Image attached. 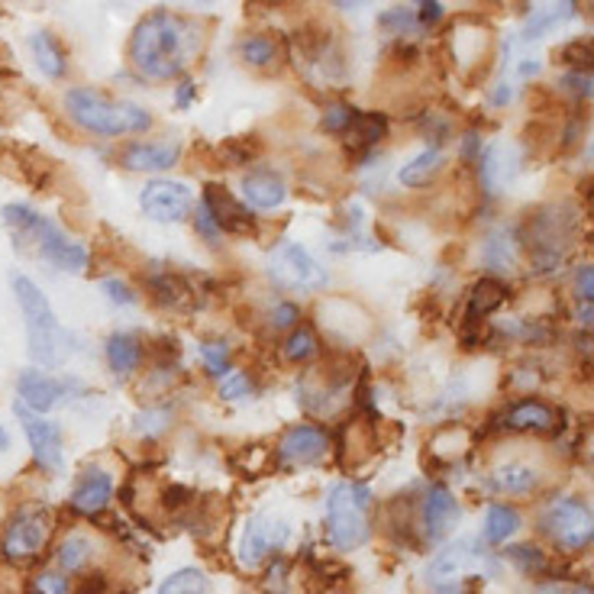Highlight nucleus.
Listing matches in <instances>:
<instances>
[{
	"label": "nucleus",
	"instance_id": "obj_1",
	"mask_svg": "<svg viewBox=\"0 0 594 594\" xmlns=\"http://www.w3.org/2000/svg\"><path fill=\"white\" fill-rule=\"evenodd\" d=\"M201 48V33L191 20L172 10L145 13L133 30L130 58L142 78L149 82H172L184 75L187 62Z\"/></svg>",
	"mask_w": 594,
	"mask_h": 594
},
{
	"label": "nucleus",
	"instance_id": "obj_2",
	"mask_svg": "<svg viewBox=\"0 0 594 594\" xmlns=\"http://www.w3.org/2000/svg\"><path fill=\"white\" fill-rule=\"evenodd\" d=\"M10 284H13V298H17V304L23 311V321H26V353H30V359L40 368H55L62 366L65 359H72L78 339H75V333H68L58 323L48 298L43 294V288L26 274H13Z\"/></svg>",
	"mask_w": 594,
	"mask_h": 594
},
{
	"label": "nucleus",
	"instance_id": "obj_3",
	"mask_svg": "<svg viewBox=\"0 0 594 594\" xmlns=\"http://www.w3.org/2000/svg\"><path fill=\"white\" fill-rule=\"evenodd\" d=\"M0 220L3 227L10 229L13 242L23 249V246H33L48 266L62 269V272L82 274L91 266V256H88V246H82L78 239H72L62 227H55L52 220H46L43 214H36L33 207L26 204H7L0 210Z\"/></svg>",
	"mask_w": 594,
	"mask_h": 594
},
{
	"label": "nucleus",
	"instance_id": "obj_4",
	"mask_svg": "<svg viewBox=\"0 0 594 594\" xmlns=\"http://www.w3.org/2000/svg\"><path fill=\"white\" fill-rule=\"evenodd\" d=\"M68 117L94 137H133L152 127V114L133 100H114L97 88H72L65 94Z\"/></svg>",
	"mask_w": 594,
	"mask_h": 594
},
{
	"label": "nucleus",
	"instance_id": "obj_5",
	"mask_svg": "<svg viewBox=\"0 0 594 594\" xmlns=\"http://www.w3.org/2000/svg\"><path fill=\"white\" fill-rule=\"evenodd\" d=\"M368 485L336 482L326 492V540L339 552H353L368 540Z\"/></svg>",
	"mask_w": 594,
	"mask_h": 594
},
{
	"label": "nucleus",
	"instance_id": "obj_6",
	"mask_svg": "<svg viewBox=\"0 0 594 594\" xmlns=\"http://www.w3.org/2000/svg\"><path fill=\"white\" fill-rule=\"evenodd\" d=\"M52 537V517L46 507L33 504V507H20L0 533V555L7 562H30L46 549Z\"/></svg>",
	"mask_w": 594,
	"mask_h": 594
},
{
	"label": "nucleus",
	"instance_id": "obj_7",
	"mask_svg": "<svg viewBox=\"0 0 594 594\" xmlns=\"http://www.w3.org/2000/svg\"><path fill=\"white\" fill-rule=\"evenodd\" d=\"M540 530L562 552H582L592 543V510L579 498H555L540 514Z\"/></svg>",
	"mask_w": 594,
	"mask_h": 594
},
{
	"label": "nucleus",
	"instance_id": "obj_8",
	"mask_svg": "<svg viewBox=\"0 0 594 594\" xmlns=\"http://www.w3.org/2000/svg\"><path fill=\"white\" fill-rule=\"evenodd\" d=\"M269 274L281 288L301 291V294H314V291H323L330 284L326 269L294 239H284L274 246L272 256H269Z\"/></svg>",
	"mask_w": 594,
	"mask_h": 594
},
{
	"label": "nucleus",
	"instance_id": "obj_9",
	"mask_svg": "<svg viewBox=\"0 0 594 594\" xmlns=\"http://www.w3.org/2000/svg\"><path fill=\"white\" fill-rule=\"evenodd\" d=\"M291 540V523L284 517H278L272 510H262L256 517H249L246 530H242V543H239V562L246 569H259L262 562H269L278 549Z\"/></svg>",
	"mask_w": 594,
	"mask_h": 594
},
{
	"label": "nucleus",
	"instance_id": "obj_10",
	"mask_svg": "<svg viewBox=\"0 0 594 594\" xmlns=\"http://www.w3.org/2000/svg\"><path fill=\"white\" fill-rule=\"evenodd\" d=\"M13 413L30 440V450H33V462L43 468V472H62L65 468V446H62V430L58 423L46 420L43 413L30 411L26 404H13Z\"/></svg>",
	"mask_w": 594,
	"mask_h": 594
},
{
	"label": "nucleus",
	"instance_id": "obj_11",
	"mask_svg": "<svg viewBox=\"0 0 594 594\" xmlns=\"http://www.w3.org/2000/svg\"><path fill=\"white\" fill-rule=\"evenodd\" d=\"M139 207L155 224H179V220H184L191 214L194 194H191L187 184L172 182V179H155V182H149L142 187Z\"/></svg>",
	"mask_w": 594,
	"mask_h": 594
},
{
	"label": "nucleus",
	"instance_id": "obj_12",
	"mask_svg": "<svg viewBox=\"0 0 594 594\" xmlns=\"http://www.w3.org/2000/svg\"><path fill=\"white\" fill-rule=\"evenodd\" d=\"M201 207L207 210V217L217 224L220 233H233V236H256L259 233L256 214L236 194H229L224 184H207Z\"/></svg>",
	"mask_w": 594,
	"mask_h": 594
},
{
	"label": "nucleus",
	"instance_id": "obj_13",
	"mask_svg": "<svg viewBox=\"0 0 594 594\" xmlns=\"http://www.w3.org/2000/svg\"><path fill=\"white\" fill-rule=\"evenodd\" d=\"M82 385L78 381H68V378H52L43 371H23L20 381H17V395H20V404H26L30 411L46 413L58 404H65L72 395H78Z\"/></svg>",
	"mask_w": 594,
	"mask_h": 594
},
{
	"label": "nucleus",
	"instance_id": "obj_14",
	"mask_svg": "<svg viewBox=\"0 0 594 594\" xmlns=\"http://www.w3.org/2000/svg\"><path fill=\"white\" fill-rule=\"evenodd\" d=\"M326 453H330V433L317 423L291 426L278 443V458L284 465H314V462H323Z\"/></svg>",
	"mask_w": 594,
	"mask_h": 594
},
{
	"label": "nucleus",
	"instance_id": "obj_15",
	"mask_svg": "<svg viewBox=\"0 0 594 594\" xmlns=\"http://www.w3.org/2000/svg\"><path fill=\"white\" fill-rule=\"evenodd\" d=\"M498 430H533V433H559L565 426V413L555 411L543 401H517L507 411L498 413Z\"/></svg>",
	"mask_w": 594,
	"mask_h": 594
},
{
	"label": "nucleus",
	"instance_id": "obj_16",
	"mask_svg": "<svg viewBox=\"0 0 594 594\" xmlns=\"http://www.w3.org/2000/svg\"><path fill=\"white\" fill-rule=\"evenodd\" d=\"M485 555L478 552V547L472 540H458L453 547H446L440 555H433L423 569L426 585H443V582H462V572L472 569L475 562H482Z\"/></svg>",
	"mask_w": 594,
	"mask_h": 594
},
{
	"label": "nucleus",
	"instance_id": "obj_17",
	"mask_svg": "<svg viewBox=\"0 0 594 594\" xmlns=\"http://www.w3.org/2000/svg\"><path fill=\"white\" fill-rule=\"evenodd\" d=\"M458 517H462V507H458L456 495H453L446 485H433V488L426 492V501H423V527H426V537H430V540H446L458 527Z\"/></svg>",
	"mask_w": 594,
	"mask_h": 594
},
{
	"label": "nucleus",
	"instance_id": "obj_18",
	"mask_svg": "<svg viewBox=\"0 0 594 594\" xmlns=\"http://www.w3.org/2000/svg\"><path fill=\"white\" fill-rule=\"evenodd\" d=\"M182 159V145L175 142H130L120 152V165L130 172H165Z\"/></svg>",
	"mask_w": 594,
	"mask_h": 594
},
{
	"label": "nucleus",
	"instance_id": "obj_19",
	"mask_svg": "<svg viewBox=\"0 0 594 594\" xmlns=\"http://www.w3.org/2000/svg\"><path fill=\"white\" fill-rule=\"evenodd\" d=\"M242 201L249 210H274L288 201V182L272 169H256L242 179Z\"/></svg>",
	"mask_w": 594,
	"mask_h": 594
},
{
	"label": "nucleus",
	"instance_id": "obj_20",
	"mask_svg": "<svg viewBox=\"0 0 594 594\" xmlns=\"http://www.w3.org/2000/svg\"><path fill=\"white\" fill-rule=\"evenodd\" d=\"M453 58L458 68H475L492 55V43H488V30L478 20H462L450 40Z\"/></svg>",
	"mask_w": 594,
	"mask_h": 594
},
{
	"label": "nucleus",
	"instance_id": "obj_21",
	"mask_svg": "<svg viewBox=\"0 0 594 594\" xmlns=\"http://www.w3.org/2000/svg\"><path fill=\"white\" fill-rule=\"evenodd\" d=\"M543 482V472L530 462H504L488 475V488L495 495H530Z\"/></svg>",
	"mask_w": 594,
	"mask_h": 594
},
{
	"label": "nucleus",
	"instance_id": "obj_22",
	"mask_svg": "<svg viewBox=\"0 0 594 594\" xmlns=\"http://www.w3.org/2000/svg\"><path fill=\"white\" fill-rule=\"evenodd\" d=\"M110 495H114V475L107 472V468H88L85 475H82V482H78V488H75V495H72V507L78 510V514H97V510H104L107 504H110Z\"/></svg>",
	"mask_w": 594,
	"mask_h": 594
},
{
	"label": "nucleus",
	"instance_id": "obj_23",
	"mask_svg": "<svg viewBox=\"0 0 594 594\" xmlns=\"http://www.w3.org/2000/svg\"><path fill=\"white\" fill-rule=\"evenodd\" d=\"M482 256H485V269L498 274H510L517 269V259H520V246H517V236L510 227H495L485 236V246H482Z\"/></svg>",
	"mask_w": 594,
	"mask_h": 594
},
{
	"label": "nucleus",
	"instance_id": "obj_24",
	"mask_svg": "<svg viewBox=\"0 0 594 594\" xmlns=\"http://www.w3.org/2000/svg\"><path fill=\"white\" fill-rule=\"evenodd\" d=\"M504 298H507V288H504L498 278H492V274L478 278L472 284V291H468V317H465V323L478 326L482 317H488V314H495L501 307Z\"/></svg>",
	"mask_w": 594,
	"mask_h": 594
},
{
	"label": "nucleus",
	"instance_id": "obj_25",
	"mask_svg": "<svg viewBox=\"0 0 594 594\" xmlns=\"http://www.w3.org/2000/svg\"><path fill=\"white\" fill-rule=\"evenodd\" d=\"M388 133V117L385 114H356L353 127L343 133L346 152H368L371 145H378Z\"/></svg>",
	"mask_w": 594,
	"mask_h": 594
},
{
	"label": "nucleus",
	"instance_id": "obj_26",
	"mask_svg": "<svg viewBox=\"0 0 594 594\" xmlns=\"http://www.w3.org/2000/svg\"><path fill=\"white\" fill-rule=\"evenodd\" d=\"M30 48H33V58H36V65H40V72H43L46 78H65L68 62H65V48H62L55 33L36 30V33L30 36Z\"/></svg>",
	"mask_w": 594,
	"mask_h": 594
},
{
	"label": "nucleus",
	"instance_id": "obj_27",
	"mask_svg": "<svg viewBox=\"0 0 594 594\" xmlns=\"http://www.w3.org/2000/svg\"><path fill=\"white\" fill-rule=\"evenodd\" d=\"M443 165H446V152L440 145H430L420 155H413L411 162L398 172V182L404 187H423L443 172Z\"/></svg>",
	"mask_w": 594,
	"mask_h": 594
},
{
	"label": "nucleus",
	"instance_id": "obj_28",
	"mask_svg": "<svg viewBox=\"0 0 594 594\" xmlns=\"http://www.w3.org/2000/svg\"><path fill=\"white\" fill-rule=\"evenodd\" d=\"M107 363L117 375H133L142 366V343L130 333H114L107 339Z\"/></svg>",
	"mask_w": 594,
	"mask_h": 594
},
{
	"label": "nucleus",
	"instance_id": "obj_29",
	"mask_svg": "<svg viewBox=\"0 0 594 594\" xmlns=\"http://www.w3.org/2000/svg\"><path fill=\"white\" fill-rule=\"evenodd\" d=\"M520 530V514L507 504H492L485 514V540L492 547H498L504 540H510Z\"/></svg>",
	"mask_w": 594,
	"mask_h": 594
},
{
	"label": "nucleus",
	"instance_id": "obj_30",
	"mask_svg": "<svg viewBox=\"0 0 594 594\" xmlns=\"http://www.w3.org/2000/svg\"><path fill=\"white\" fill-rule=\"evenodd\" d=\"M504 159H507V149H501V145H488V149H485V159H482V182H485V187H488L492 194L501 191L504 184L517 175V165H514V162H504Z\"/></svg>",
	"mask_w": 594,
	"mask_h": 594
},
{
	"label": "nucleus",
	"instance_id": "obj_31",
	"mask_svg": "<svg viewBox=\"0 0 594 594\" xmlns=\"http://www.w3.org/2000/svg\"><path fill=\"white\" fill-rule=\"evenodd\" d=\"M575 3H562V7H552V10H540V13H530L527 26H523V43H537L543 33H552L555 26H562L565 20H575Z\"/></svg>",
	"mask_w": 594,
	"mask_h": 594
},
{
	"label": "nucleus",
	"instance_id": "obj_32",
	"mask_svg": "<svg viewBox=\"0 0 594 594\" xmlns=\"http://www.w3.org/2000/svg\"><path fill=\"white\" fill-rule=\"evenodd\" d=\"M94 555V543L88 537H82V533H72L68 540H62V547H58V565L65 569V572H82L88 562H91Z\"/></svg>",
	"mask_w": 594,
	"mask_h": 594
},
{
	"label": "nucleus",
	"instance_id": "obj_33",
	"mask_svg": "<svg viewBox=\"0 0 594 594\" xmlns=\"http://www.w3.org/2000/svg\"><path fill=\"white\" fill-rule=\"evenodd\" d=\"M284 359L288 363H311L314 356H317V333L311 330V326H298L288 339H284Z\"/></svg>",
	"mask_w": 594,
	"mask_h": 594
},
{
	"label": "nucleus",
	"instance_id": "obj_34",
	"mask_svg": "<svg viewBox=\"0 0 594 594\" xmlns=\"http://www.w3.org/2000/svg\"><path fill=\"white\" fill-rule=\"evenodd\" d=\"M239 55H242V62H246L249 68H266V65H274V58H278V46H274L272 36L256 33V36H246V40H242Z\"/></svg>",
	"mask_w": 594,
	"mask_h": 594
},
{
	"label": "nucleus",
	"instance_id": "obj_35",
	"mask_svg": "<svg viewBox=\"0 0 594 594\" xmlns=\"http://www.w3.org/2000/svg\"><path fill=\"white\" fill-rule=\"evenodd\" d=\"M145 284L155 294V301H162L169 307H182L187 301V288L182 284V278H175V274H145Z\"/></svg>",
	"mask_w": 594,
	"mask_h": 594
},
{
	"label": "nucleus",
	"instance_id": "obj_36",
	"mask_svg": "<svg viewBox=\"0 0 594 594\" xmlns=\"http://www.w3.org/2000/svg\"><path fill=\"white\" fill-rule=\"evenodd\" d=\"M155 594H207V575L201 569H179Z\"/></svg>",
	"mask_w": 594,
	"mask_h": 594
},
{
	"label": "nucleus",
	"instance_id": "obj_37",
	"mask_svg": "<svg viewBox=\"0 0 594 594\" xmlns=\"http://www.w3.org/2000/svg\"><path fill=\"white\" fill-rule=\"evenodd\" d=\"M559 58L565 65H572V72H588L594 62V48L588 36H579V40H569L565 46L559 48Z\"/></svg>",
	"mask_w": 594,
	"mask_h": 594
},
{
	"label": "nucleus",
	"instance_id": "obj_38",
	"mask_svg": "<svg viewBox=\"0 0 594 594\" xmlns=\"http://www.w3.org/2000/svg\"><path fill=\"white\" fill-rule=\"evenodd\" d=\"M259 152H262V145L259 142H246V139H227L220 145V159L227 165H249V162H256Z\"/></svg>",
	"mask_w": 594,
	"mask_h": 594
},
{
	"label": "nucleus",
	"instance_id": "obj_39",
	"mask_svg": "<svg viewBox=\"0 0 594 594\" xmlns=\"http://www.w3.org/2000/svg\"><path fill=\"white\" fill-rule=\"evenodd\" d=\"M507 559H510L520 572H527V575H537V572L547 569V552L540 547H514L507 552Z\"/></svg>",
	"mask_w": 594,
	"mask_h": 594
},
{
	"label": "nucleus",
	"instance_id": "obj_40",
	"mask_svg": "<svg viewBox=\"0 0 594 594\" xmlns=\"http://www.w3.org/2000/svg\"><path fill=\"white\" fill-rule=\"evenodd\" d=\"M381 26L391 30V33H398V36H408L413 30H420V20H417V13L408 10V7H395V10H385V13H381Z\"/></svg>",
	"mask_w": 594,
	"mask_h": 594
},
{
	"label": "nucleus",
	"instance_id": "obj_41",
	"mask_svg": "<svg viewBox=\"0 0 594 594\" xmlns=\"http://www.w3.org/2000/svg\"><path fill=\"white\" fill-rule=\"evenodd\" d=\"M356 120V110L349 104H330L326 107V117H323V130L330 133H346Z\"/></svg>",
	"mask_w": 594,
	"mask_h": 594
},
{
	"label": "nucleus",
	"instance_id": "obj_42",
	"mask_svg": "<svg viewBox=\"0 0 594 594\" xmlns=\"http://www.w3.org/2000/svg\"><path fill=\"white\" fill-rule=\"evenodd\" d=\"M252 395V381L246 371H227L224 375V385H220V398L224 401H242Z\"/></svg>",
	"mask_w": 594,
	"mask_h": 594
},
{
	"label": "nucleus",
	"instance_id": "obj_43",
	"mask_svg": "<svg viewBox=\"0 0 594 594\" xmlns=\"http://www.w3.org/2000/svg\"><path fill=\"white\" fill-rule=\"evenodd\" d=\"M201 356H204V366L210 368V375H227L229 371V346L227 343H204L201 346Z\"/></svg>",
	"mask_w": 594,
	"mask_h": 594
},
{
	"label": "nucleus",
	"instance_id": "obj_44",
	"mask_svg": "<svg viewBox=\"0 0 594 594\" xmlns=\"http://www.w3.org/2000/svg\"><path fill=\"white\" fill-rule=\"evenodd\" d=\"M100 291H104V298H107L110 304H117V307H130V304L137 301L133 288H130L127 281H120V278H104V281H100Z\"/></svg>",
	"mask_w": 594,
	"mask_h": 594
},
{
	"label": "nucleus",
	"instance_id": "obj_45",
	"mask_svg": "<svg viewBox=\"0 0 594 594\" xmlns=\"http://www.w3.org/2000/svg\"><path fill=\"white\" fill-rule=\"evenodd\" d=\"M436 443H440V453H436V456H458V453H465L468 436H465V430H458V426H443V430L436 433Z\"/></svg>",
	"mask_w": 594,
	"mask_h": 594
},
{
	"label": "nucleus",
	"instance_id": "obj_46",
	"mask_svg": "<svg viewBox=\"0 0 594 594\" xmlns=\"http://www.w3.org/2000/svg\"><path fill=\"white\" fill-rule=\"evenodd\" d=\"M559 88L565 94H572V97H579V100H585L592 94V72H565Z\"/></svg>",
	"mask_w": 594,
	"mask_h": 594
},
{
	"label": "nucleus",
	"instance_id": "obj_47",
	"mask_svg": "<svg viewBox=\"0 0 594 594\" xmlns=\"http://www.w3.org/2000/svg\"><path fill=\"white\" fill-rule=\"evenodd\" d=\"M165 423H169V413L165 411H149L133 417V430L137 433H159V430H165Z\"/></svg>",
	"mask_w": 594,
	"mask_h": 594
},
{
	"label": "nucleus",
	"instance_id": "obj_48",
	"mask_svg": "<svg viewBox=\"0 0 594 594\" xmlns=\"http://www.w3.org/2000/svg\"><path fill=\"white\" fill-rule=\"evenodd\" d=\"M33 592L36 594H68V582H65V575H58V572H43V575L33 582Z\"/></svg>",
	"mask_w": 594,
	"mask_h": 594
},
{
	"label": "nucleus",
	"instance_id": "obj_49",
	"mask_svg": "<svg viewBox=\"0 0 594 594\" xmlns=\"http://www.w3.org/2000/svg\"><path fill=\"white\" fill-rule=\"evenodd\" d=\"M197 233H201V239H204L207 246H220V242H224V233H220L217 224L207 217V210H204V207L197 210Z\"/></svg>",
	"mask_w": 594,
	"mask_h": 594
},
{
	"label": "nucleus",
	"instance_id": "obj_50",
	"mask_svg": "<svg viewBox=\"0 0 594 594\" xmlns=\"http://www.w3.org/2000/svg\"><path fill=\"white\" fill-rule=\"evenodd\" d=\"M575 291H579V301H582V304H592L594 288H592V266H588V262L575 269Z\"/></svg>",
	"mask_w": 594,
	"mask_h": 594
},
{
	"label": "nucleus",
	"instance_id": "obj_51",
	"mask_svg": "<svg viewBox=\"0 0 594 594\" xmlns=\"http://www.w3.org/2000/svg\"><path fill=\"white\" fill-rule=\"evenodd\" d=\"M272 326H278V330H291V326H298V307H294V304H288V301H281V304L272 311Z\"/></svg>",
	"mask_w": 594,
	"mask_h": 594
},
{
	"label": "nucleus",
	"instance_id": "obj_52",
	"mask_svg": "<svg viewBox=\"0 0 594 594\" xmlns=\"http://www.w3.org/2000/svg\"><path fill=\"white\" fill-rule=\"evenodd\" d=\"M413 13H417L420 23H436V20L446 17V7H443V3H433V0H423V3L413 7Z\"/></svg>",
	"mask_w": 594,
	"mask_h": 594
},
{
	"label": "nucleus",
	"instance_id": "obj_53",
	"mask_svg": "<svg viewBox=\"0 0 594 594\" xmlns=\"http://www.w3.org/2000/svg\"><path fill=\"white\" fill-rule=\"evenodd\" d=\"M187 501H191V492H187L184 485H169L165 495H162V504H165L169 510H182Z\"/></svg>",
	"mask_w": 594,
	"mask_h": 594
},
{
	"label": "nucleus",
	"instance_id": "obj_54",
	"mask_svg": "<svg viewBox=\"0 0 594 594\" xmlns=\"http://www.w3.org/2000/svg\"><path fill=\"white\" fill-rule=\"evenodd\" d=\"M482 152V137H478V130H468L465 137H462V159L468 162V159H475Z\"/></svg>",
	"mask_w": 594,
	"mask_h": 594
},
{
	"label": "nucleus",
	"instance_id": "obj_55",
	"mask_svg": "<svg viewBox=\"0 0 594 594\" xmlns=\"http://www.w3.org/2000/svg\"><path fill=\"white\" fill-rule=\"evenodd\" d=\"M107 579L104 575H88L85 582H82V588H78V594H107Z\"/></svg>",
	"mask_w": 594,
	"mask_h": 594
},
{
	"label": "nucleus",
	"instance_id": "obj_56",
	"mask_svg": "<svg viewBox=\"0 0 594 594\" xmlns=\"http://www.w3.org/2000/svg\"><path fill=\"white\" fill-rule=\"evenodd\" d=\"M191 100H194V85H191V82H184L182 88H179V94H175V104H179V107H187Z\"/></svg>",
	"mask_w": 594,
	"mask_h": 594
},
{
	"label": "nucleus",
	"instance_id": "obj_57",
	"mask_svg": "<svg viewBox=\"0 0 594 594\" xmlns=\"http://www.w3.org/2000/svg\"><path fill=\"white\" fill-rule=\"evenodd\" d=\"M488 100H492V107H504V104L510 100V88H507V85H498V88L492 91V97H488Z\"/></svg>",
	"mask_w": 594,
	"mask_h": 594
},
{
	"label": "nucleus",
	"instance_id": "obj_58",
	"mask_svg": "<svg viewBox=\"0 0 594 594\" xmlns=\"http://www.w3.org/2000/svg\"><path fill=\"white\" fill-rule=\"evenodd\" d=\"M517 72H520L523 78H527V75H537V72H540V62H533V58H530V62H520Z\"/></svg>",
	"mask_w": 594,
	"mask_h": 594
},
{
	"label": "nucleus",
	"instance_id": "obj_59",
	"mask_svg": "<svg viewBox=\"0 0 594 594\" xmlns=\"http://www.w3.org/2000/svg\"><path fill=\"white\" fill-rule=\"evenodd\" d=\"M579 321H582L585 330L592 326V304H582V307H579Z\"/></svg>",
	"mask_w": 594,
	"mask_h": 594
},
{
	"label": "nucleus",
	"instance_id": "obj_60",
	"mask_svg": "<svg viewBox=\"0 0 594 594\" xmlns=\"http://www.w3.org/2000/svg\"><path fill=\"white\" fill-rule=\"evenodd\" d=\"M10 450V436H7V430L0 426V453H7Z\"/></svg>",
	"mask_w": 594,
	"mask_h": 594
}]
</instances>
